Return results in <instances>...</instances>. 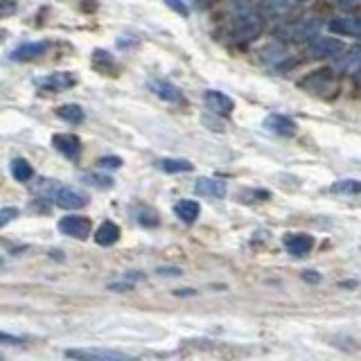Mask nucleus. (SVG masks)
<instances>
[{
	"label": "nucleus",
	"instance_id": "a211bd4d",
	"mask_svg": "<svg viewBox=\"0 0 361 361\" xmlns=\"http://www.w3.org/2000/svg\"><path fill=\"white\" fill-rule=\"evenodd\" d=\"M174 212H176V217L180 221L195 224L197 217H199V212H201V206H199L197 201H192V199H183V201H178L176 206H174Z\"/></svg>",
	"mask_w": 361,
	"mask_h": 361
},
{
	"label": "nucleus",
	"instance_id": "f8f14e48",
	"mask_svg": "<svg viewBox=\"0 0 361 361\" xmlns=\"http://www.w3.org/2000/svg\"><path fill=\"white\" fill-rule=\"evenodd\" d=\"M195 192L201 197H210V199H224L226 197V180L221 178H199Z\"/></svg>",
	"mask_w": 361,
	"mask_h": 361
},
{
	"label": "nucleus",
	"instance_id": "4468645a",
	"mask_svg": "<svg viewBox=\"0 0 361 361\" xmlns=\"http://www.w3.org/2000/svg\"><path fill=\"white\" fill-rule=\"evenodd\" d=\"M264 129L274 131L278 135H293L296 133V122L287 116H280V113H274L264 120Z\"/></svg>",
	"mask_w": 361,
	"mask_h": 361
},
{
	"label": "nucleus",
	"instance_id": "cd10ccee",
	"mask_svg": "<svg viewBox=\"0 0 361 361\" xmlns=\"http://www.w3.org/2000/svg\"><path fill=\"white\" fill-rule=\"evenodd\" d=\"M165 5L169 9H174L178 16H188L190 14V9H188V5L183 3V0H165Z\"/></svg>",
	"mask_w": 361,
	"mask_h": 361
},
{
	"label": "nucleus",
	"instance_id": "9b49d317",
	"mask_svg": "<svg viewBox=\"0 0 361 361\" xmlns=\"http://www.w3.org/2000/svg\"><path fill=\"white\" fill-rule=\"evenodd\" d=\"M285 248H287V253L293 255V257H302V255H307L312 248H314V240H312V235H305V233H293L289 235L287 240H285Z\"/></svg>",
	"mask_w": 361,
	"mask_h": 361
},
{
	"label": "nucleus",
	"instance_id": "9d476101",
	"mask_svg": "<svg viewBox=\"0 0 361 361\" xmlns=\"http://www.w3.org/2000/svg\"><path fill=\"white\" fill-rule=\"evenodd\" d=\"M68 357L73 359H97V361H113V359H127V355L116 353V350H99V348H79V350H68Z\"/></svg>",
	"mask_w": 361,
	"mask_h": 361
},
{
	"label": "nucleus",
	"instance_id": "72a5a7b5",
	"mask_svg": "<svg viewBox=\"0 0 361 361\" xmlns=\"http://www.w3.org/2000/svg\"><path fill=\"white\" fill-rule=\"evenodd\" d=\"M353 77H355V82H357V84L361 86V66H359V68H357V71L353 73Z\"/></svg>",
	"mask_w": 361,
	"mask_h": 361
},
{
	"label": "nucleus",
	"instance_id": "6e6552de",
	"mask_svg": "<svg viewBox=\"0 0 361 361\" xmlns=\"http://www.w3.org/2000/svg\"><path fill=\"white\" fill-rule=\"evenodd\" d=\"M343 50H345L343 41H338L334 37H314V41L310 43V52L316 56H341Z\"/></svg>",
	"mask_w": 361,
	"mask_h": 361
},
{
	"label": "nucleus",
	"instance_id": "412c9836",
	"mask_svg": "<svg viewBox=\"0 0 361 361\" xmlns=\"http://www.w3.org/2000/svg\"><path fill=\"white\" fill-rule=\"evenodd\" d=\"M56 116H59L63 122H71V124H82L84 122V109L79 104H61L56 109Z\"/></svg>",
	"mask_w": 361,
	"mask_h": 361
},
{
	"label": "nucleus",
	"instance_id": "1a4fd4ad",
	"mask_svg": "<svg viewBox=\"0 0 361 361\" xmlns=\"http://www.w3.org/2000/svg\"><path fill=\"white\" fill-rule=\"evenodd\" d=\"M50 43L48 41H34V43H23L18 48L11 52V61H32L39 59L45 52H48Z\"/></svg>",
	"mask_w": 361,
	"mask_h": 361
},
{
	"label": "nucleus",
	"instance_id": "b1692460",
	"mask_svg": "<svg viewBox=\"0 0 361 361\" xmlns=\"http://www.w3.org/2000/svg\"><path fill=\"white\" fill-rule=\"evenodd\" d=\"M82 180L86 185H93V188H99V190H109L113 185V178L111 176H102V174H84Z\"/></svg>",
	"mask_w": 361,
	"mask_h": 361
},
{
	"label": "nucleus",
	"instance_id": "5701e85b",
	"mask_svg": "<svg viewBox=\"0 0 361 361\" xmlns=\"http://www.w3.org/2000/svg\"><path fill=\"white\" fill-rule=\"evenodd\" d=\"M330 190L334 192V195H357V192H361V180L343 178V180H336Z\"/></svg>",
	"mask_w": 361,
	"mask_h": 361
},
{
	"label": "nucleus",
	"instance_id": "393cba45",
	"mask_svg": "<svg viewBox=\"0 0 361 361\" xmlns=\"http://www.w3.org/2000/svg\"><path fill=\"white\" fill-rule=\"evenodd\" d=\"M18 11L16 0H0V18H9Z\"/></svg>",
	"mask_w": 361,
	"mask_h": 361
},
{
	"label": "nucleus",
	"instance_id": "f257e3e1",
	"mask_svg": "<svg viewBox=\"0 0 361 361\" xmlns=\"http://www.w3.org/2000/svg\"><path fill=\"white\" fill-rule=\"evenodd\" d=\"M298 86L302 90H307V93H314V95H332L334 90L338 88V82L334 73L330 71V68H321V71H314L310 73L305 79H300Z\"/></svg>",
	"mask_w": 361,
	"mask_h": 361
},
{
	"label": "nucleus",
	"instance_id": "7ed1b4c3",
	"mask_svg": "<svg viewBox=\"0 0 361 361\" xmlns=\"http://www.w3.org/2000/svg\"><path fill=\"white\" fill-rule=\"evenodd\" d=\"M77 75L71 73V71H61V73H50L48 77H41L37 79V86L48 90V93H61V90H68L77 86Z\"/></svg>",
	"mask_w": 361,
	"mask_h": 361
},
{
	"label": "nucleus",
	"instance_id": "20e7f679",
	"mask_svg": "<svg viewBox=\"0 0 361 361\" xmlns=\"http://www.w3.org/2000/svg\"><path fill=\"white\" fill-rule=\"evenodd\" d=\"M52 199L56 206L63 210H77V208H84L88 203V197L77 188H56L52 192Z\"/></svg>",
	"mask_w": 361,
	"mask_h": 361
},
{
	"label": "nucleus",
	"instance_id": "a878e982",
	"mask_svg": "<svg viewBox=\"0 0 361 361\" xmlns=\"http://www.w3.org/2000/svg\"><path fill=\"white\" fill-rule=\"evenodd\" d=\"M18 208H11V206H7V208H0V228L3 226H7V224H11L16 217H18Z\"/></svg>",
	"mask_w": 361,
	"mask_h": 361
},
{
	"label": "nucleus",
	"instance_id": "39448f33",
	"mask_svg": "<svg viewBox=\"0 0 361 361\" xmlns=\"http://www.w3.org/2000/svg\"><path fill=\"white\" fill-rule=\"evenodd\" d=\"M52 145L56 152L68 158V161H77L79 154H82V140H79L75 133H54Z\"/></svg>",
	"mask_w": 361,
	"mask_h": 361
},
{
	"label": "nucleus",
	"instance_id": "0eeeda50",
	"mask_svg": "<svg viewBox=\"0 0 361 361\" xmlns=\"http://www.w3.org/2000/svg\"><path fill=\"white\" fill-rule=\"evenodd\" d=\"M203 102H206V106L212 113H217V116H231L235 109V99L221 93V90H206V93H203Z\"/></svg>",
	"mask_w": 361,
	"mask_h": 361
},
{
	"label": "nucleus",
	"instance_id": "423d86ee",
	"mask_svg": "<svg viewBox=\"0 0 361 361\" xmlns=\"http://www.w3.org/2000/svg\"><path fill=\"white\" fill-rule=\"evenodd\" d=\"M327 30L336 37H350V39H361V18L357 16H343L334 18L327 23Z\"/></svg>",
	"mask_w": 361,
	"mask_h": 361
},
{
	"label": "nucleus",
	"instance_id": "c85d7f7f",
	"mask_svg": "<svg viewBox=\"0 0 361 361\" xmlns=\"http://www.w3.org/2000/svg\"><path fill=\"white\" fill-rule=\"evenodd\" d=\"M138 221L142 224V226H156L158 224V214L154 212V210H140V217H138Z\"/></svg>",
	"mask_w": 361,
	"mask_h": 361
},
{
	"label": "nucleus",
	"instance_id": "4be33fe9",
	"mask_svg": "<svg viewBox=\"0 0 361 361\" xmlns=\"http://www.w3.org/2000/svg\"><path fill=\"white\" fill-rule=\"evenodd\" d=\"M11 176L20 180V183H25V180L34 176V169L25 158H14V161H11Z\"/></svg>",
	"mask_w": 361,
	"mask_h": 361
},
{
	"label": "nucleus",
	"instance_id": "c756f323",
	"mask_svg": "<svg viewBox=\"0 0 361 361\" xmlns=\"http://www.w3.org/2000/svg\"><path fill=\"white\" fill-rule=\"evenodd\" d=\"M109 289L111 291H129V289H133V282H131V285H129V282H111Z\"/></svg>",
	"mask_w": 361,
	"mask_h": 361
},
{
	"label": "nucleus",
	"instance_id": "f704fd0d",
	"mask_svg": "<svg viewBox=\"0 0 361 361\" xmlns=\"http://www.w3.org/2000/svg\"><path fill=\"white\" fill-rule=\"evenodd\" d=\"M305 280H312V282H319L321 276H314V274H305Z\"/></svg>",
	"mask_w": 361,
	"mask_h": 361
},
{
	"label": "nucleus",
	"instance_id": "bb28decb",
	"mask_svg": "<svg viewBox=\"0 0 361 361\" xmlns=\"http://www.w3.org/2000/svg\"><path fill=\"white\" fill-rule=\"evenodd\" d=\"M97 165L102 169H120L122 167V158L120 156H104V158H99Z\"/></svg>",
	"mask_w": 361,
	"mask_h": 361
},
{
	"label": "nucleus",
	"instance_id": "aec40b11",
	"mask_svg": "<svg viewBox=\"0 0 361 361\" xmlns=\"http://www.w3.org/2000/svg\"><path fill=\"white\" fill-rule=\"evenodd\" d=\"M158 169L165 174H180V172H190L192 163L185 161V158H163V161H158Z\"/></svg>",
	"mask_w": 361,
	"mask_h": 361
},
{
	"label": "nucleus",
	"instance_id": "f3484780",
	"mask_svg": "<svg viewBox=\"0 0 361 361\" xmlns=\"http://www.w3.org/2000/svg\"><path fill=\"white\" fill-rule=\"evenodd\" d=\"M319 25H316V20L310 16V18H302L298 23H293V25L287 27V34L293 39V41H300V39H307V37H314Z\"/></svg>",
	"mask_w": 361,
	"mask_h": 361
},
{
	"label": "nucleus",
	"instance_id": "ddd939ff",
	"mask_svg": "<svg viewBox=\"0 0 361 361\" xmlns=\"http://www.w3.org/2000/svg\"><path fill=\"white\" fill-rule=\"evenodd\" d=\"M120 235H122V231H120V226L118 224H113V221H102L99 226H97V231H95V244H99V246H113L118 240H120Z\"/></svg>",
	"mask_w": 361,
	"mask_h": 361
},
{
	"label": "nucleus",
	"instance_id": "2f4dec72",
	"mask_svg": "<svg viewBox=\"0 0 361 361\" xmlns=\"http://www.w3.org/2000/svg\"><path fill=\"white\" fill-rule=\"evenodd\" d=\"M158 274H161V276H180V269H176V267H169V269H158Z\"/></svg>",
	"mask_w": 361,
	"mask_h": 361
},
{
	"label": "nucleus",
	"instance_id": "2eb2a0df",
	"mask_svg": "<svg viewBox=\"0 0 361 361\" xmlns=\"http://www.w3.org/2000/svg\"><path fill=\"white\" fill-rule=\"evenodd\" d=\"M152 90L161 99L169 102V104H180V102H183V93L178 90V86L165 82V79H156V82H152Z\"/></svg>",
	"mask_w": 361,
	"mask_h": 361
},
{
	"label": "nucleus",
	"instance_id": "6ab92c4d",
	"mask_svg": "<svg viewBox=\"0 0 361 361\" xmlns=\"http://www.w3.org/2000/svg\"><path fill=\"white\" fill-rule=\"evenodd\" d=\"M93 66H95V71L102 73V75H116V71H118L116 59H113L106 50H95L93 52Z\"/></svg>",
	"mask_w": 361,
	"mask_h": 361
},
{
	"label": "nucleus",
	"instance_id": "dca6fc26",
	"mask_svg": "<svg viewBox=\"0 0 361 361\" xmlns=\"http://www.w3.org/2000/svg\"><path fill=\"white\" fill-rule=\"evenodd\" d=\"M298 0H262V11L271 18L287 16L289 11L296 7Z\"/></svg>",
	"mask_w": 361,
	"mask_h": 361
},
{
	"label": "nucleus",
	"instance_id": "f03ea898",
	"mask_svg": "<svg viewBox=\"0 0 361 361\" xmlns=\"http://www.w3.org/2000/svg\"><path fill=\"white\" fill-rule=\"evenodd\" d=\"M59 233L68 235V237H75V240H86L93 231V224H90L88 217H79V214H68V217L59 219Z\"/></svg>",
	"mask_w": 361,
	"mask_h": 361
},
{
	"label": "nucleus",
	"instance_id": "7c9ffc66",
	"mask_svg": "<svg viewBox=\"0 0 361 361\" xmlns=\"http://www.w3.org/2000/svg\"><path fill=\"white\" fill-rule=\"evenodd\" d=\"M0 343H9V345H20L23 341L18 336H11V334H3L0 332Z\"/></svg>",
	"mask_w": 361,
	"mask_h": 361
},
{
	"label": "nucleus",
	"instance_id": "473e14b6",
	"mask_svg": "<svg viewBox=\"0 0 361 361\" xmlns=\"http://www.w3.org/2000/svg\"><path fill=\"white\" fill-rule=\"evenodd\" d=\"M359 0H336V5L338 7H343V9H348V7H353V5H357Z\"/></svg>",
	"mask_w": 361,
	"mask_h": 361
}]
</instances>
